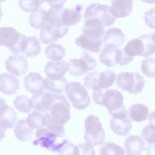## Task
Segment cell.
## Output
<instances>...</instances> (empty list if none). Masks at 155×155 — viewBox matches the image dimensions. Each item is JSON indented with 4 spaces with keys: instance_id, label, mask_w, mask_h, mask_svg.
<instances>
[{
    "instance_id": "30",
    "label": "cell",
    "mask_w": 155,
    "mask_h": 155,
    "mask_svg": "<svg viewBox=\"0 0 155 155\" xmlns=\"http://www.w3.org/2000/svg\"><path fill=\"white\" fill-rule=\"evenodd\" d=\"M47 58L54 61L62 60L65 55V51L61 45L51 44L48 46L45 50Z\"/></svg>"
},
{
    "instance_id": "36",
    "label": "cell",
    "mask_w": 155,
    "mask_h": 155,
    "mask_svg": "<svg viewBox=\"0 0 155 155\" xmlns=\"http://www.w3.org/2000/svg\"><path fill=\"white\" fill-rule=\"evenodd\" d=\"M100 72L97 71L90 72L83 78L84 85L88 89L93 91L99 90V81Z\"/></svg>"
},
{
    "instance_id": "15",
    "label": "cell",
    "mask_w": 155,
    "mask_h": 155,
    "mask_svg": "<svg viewBox=\"0 0 155 155\" xmlns=\"http://www.w3.org/2000/svg\"><path fill=\"white\" fill-rule=\"evenodd\" d=\"M20 82L13 74L7 72L0 74V91L8 95L16 93Z\"/></svg>"
},
{
    "instance_id": "48",
    "label": "cell",
    "mask_w": 155,
    "mask_h": 155,
    "mask_svg": "<svg viewBox=\"0 0 155 155\" xmlns=\"http://www.w3.org/2000/svg\"><path fill=\"white\" fill-rule=\"evenodd\" d=\"M4 132L5 131L0 127V141H1L2 138L5 137Z\"/></svg>"
},
{
    "instance_id": "2",
    "label": "cell",
    "mask_w": 155,
    "mask_h": 155,
    "mask_svg": "<svg viewBox=\"0 0 155 155\" xmlns=\"http://www.w3.org/2000/svg\"><path fill=\"white\" fill-rule=\"evenodd\" d=\"M92 97L95 104L106 107L108 112L117 110L124 106L123 95L115 89H101L93 91Z\"/></svg>"
},
{
    "instance_id": "35",
    "label": "cell",
    "mask_w": 155,
    "mask_h": 155,
    "mask_svg": "<svg viewBox=\"0 0 155 155\" xmlns=\"http://www.w3.org/2000/svg\"><path fill=\"white\" fill-rule=\"evenodd\" d=\"M64 8L60 9L49 8L46 14L47 22L55 27H61L65 25L62 23L61 18V14Z\"/></svg>"
},
{
    "instance_id": "14",
    "label": "cell",
    "mask_w": 155,
    "mask_h": 155,
    "mask_svg": "<svg viewBox=\"0 0 155 155\" xmlns=\"http://www.w3.org/2000/svg\"><path fill=\"white\" fill-rule=\"evenodd\" d=\"M69 26L55 27L47 22L45 26L41 29L43 38L50 43L57 41L59 38L64 37L68 32Z\"/></svg>"
},
{
    "instance_id": "12",
    "label": "cell",
    "mask_w": 155,
    "mask_h": 155,
    "mask_svg": "<svg viewBox=\"0 0 155 155\" xmlns=\"http://www.w3.org/2000/svg\"><path fill=\"white\" fill-rule=\"evenodd\" d=\"M83 34L93 40L101 39L104 33V26L102 22L96 18H91L85 21L82 29Z\"/></svg>"
},
{
    "instance_id": "11",
    "label": "cell",
    "mask_w": 155,
    "mask_h": 155,
    "mask_svg": "<svg viewBox=\"0 0 155 155\" xmlns=\"http://www.w3.org/2000/svg\"><path fill=\"white\" fill-rule=\"evenodd\" d=\"M24 35L11 27H0V45L7 47L13 53L18 43Z\"/></svg>"
},
{
    "instance_id": "20",
    "label": "cell",
    "mask_w": 155,
    "mask_h": 155,
    "mask_svg": "<svg viewBox=\"0 0 155 155\" xmlns=\"http://www.w3.org/2000/svg\"><path fill=\"white\" fill-rule=\"evenodd\" d=\"M83 9L81 5H78L74 8H64L62 12L61 18L63 25L68 26L74 25L80 22L81 19L80 12Z\"/></svg>"
},
{
    "instance_id": "37",
    "label": "cell",
    "mask_w": 155,
    "mask_h": 155,
    "mask_svg": "<svg viewBox=\"0 0 155 155\" xmlns=\"http://www.w3.org/2000/svg\"><path fill=\"white\" fill-rule=\"evenodd\" d=\"M116 74L111 70L100 72L99 86L101 89H107L111 86L115 81Z\"/></svg>"
},
{
    "instance_id": "9",
    "label": "cell",
    "mask_w": 155,
    "mask_h": 155,
    "mask_svg": "<svg viewBox=\"0 0 155 155\" xmlns=\"http://www.w3.org/2000/svg\"><path fill=\"white\" fill-rule=\"evenodd\" d=\"M110 6L99 3H94L87 6L84 14L85 21L91 18H96L101 21L104 26L113 25L116 18L110 12Z\"/></svg>"
},
{
    "instance_id": "49",
    "label": "cell",
    "mask_w": 155,
    "mask_h": 155,
    "mask_svg": "<svg viewBox=\"0 0 155 155\" xmlns=\"http://www.w3.org/2000/svg\"><path fill=\"white\" fill-rule=\"evenodd\" d=\"M3 1H0V20L1 19L2 17L3 16L2 11V6H1V3L3 2Z\"/></svg>"
},
{
    "instance_id": "24",
    "label": "cell",
    "mask_w": 155,
    "mask_h": 155,
    "mask_svg": "<svg viewBox=\"0 0 155 155\" xmlns=\"http://www.w3.org/2000/svg\"><path fill=\"white\" fill-rule=\"evenodd\" d=\"M25 121L28 126L33 130L44 128L47 123L44 114L38 110H33L29 114Z\"/></svg>"
},
{
    "instance_id": "10",
    "label": "cell",
    "mask_w": 155,
    "mask_h": 155,
    "mask_svg": "<svg viewBox=\"0 0 155 155\" xmlns=\"http://www.w3.org/2000/svg\"><path fill=\"white\" fill-rule=\"evenodd\" d=\"M5 67L9 72L19 77L28 70V63L24 55L13 54L6 60Z\"/></svg>"
},
{
    "instance_id": "28",
    "label": "cell",
    "mask_w": 155,
    "mask_h": 155,
    "mask_svg": "<svg viewBox=\"0 0 155 155\" xmlns=\"http://www.w3.org/2000/svg\"><path fill=\"white\" fill-rule=\"evenodd\" d=\"M47 11L40 7L29 17V22L31 26L36 29H41L47 23Z\"/></svg>"
},
{
    "instance_id": "39",
    "label": "cell",
    "mask_w": 155,
    "mask_h": 155,
    "mask_svg": "<svg viewBox=\"0 0 155 155\" xmlns=\"http://www.w3.org/2000/svg\"><path fill=\"white\" fill-rule=\"evenodd\" d=\"M142 72L147 77L151 78L155 76V59L153 58H146L141 64Z\"/></svg>"
},
{
    "instance_id": "29",
    "label": "cell",
    "mask_w": 155,
    "mask_h": 155,
    "mask_svg": "<svg viewBox=\"0 0 155 155\" xmlns=\"http://www.w3.org/2000/svg\"><path fill=\"white\" fill-rule=\"evenodd\" d=\"M124 48L127 55L133 58L136 56H142L144 48L142 41L138 38L130 40Z\"/></svg>"
},
{
    "instance_id": "3",
    "label": "cell",
    "mask_w": 155,
    "mask_h": 155,
    "mask_svg": "<svg viewBox=\"0 0 155 155\" xmlns=\"http://www.w3.org/2000/svg\"><path fill=\"white\" fill-rule=\"evenodd\" d=\"M66 95L73 107L78 110L85 109L91 103V99L85 87L79 82L71 81L65 87Z\"/></svg>"
},
{
    "instance_id": "31",
    "label": "cell",
    "mask_w": 155,
    "mask_h": 155,
    "mask_svg": "<svg viewBox=\"0 0 155 155\" xmlns=\"http://www.w3.org/2000/svg\"><path fill=\"white\" fill-rule=\"evenodd\" d=\"M27 38V46L23 53L27 57H36L41 52V43L38 38L35 36L28 37Z\"/></svg>"
},
{
    "instance_id": "43",
    "label": "cell",
    "mask_w": 155,
    "mask_h": 155,
    "mask_svg": "<svg viewBox=\"0 0 155 155\" xmlns=\"http://www.w3.org/2000/svg\"><path fill=\"white\" fill-rule=\"evenodd\" d=\"M78 155H95V151L92 145L88 142L78 146Z\"/></svg>"
},
{
    "instance_id": "47",
    "label": "cell",
    "mask_w": 155,
    "mask_h": 155,
    "mask_svg": "<svg viewBox=\"0 0 155 155\" xmlns=\"http://www.w3.org/2000/svg\"><path fill=\"white\" fill-rule=\"evenodd\" d=\"M5 101L3 98L0 97V112L6 105Z\"/></svg>"
},
{
    "instance_id": "7",
    "label": "cell",
    "mask_w": 155,
    "mask_h": 155,
    "mask_svg": "<svg viewBox=\"0 0 155 155\" xmlns=\"http://www.w3.org/2000/svg\"><path fill=\"white\" fill-rule=\"evenodd\" d=\"M35 135L36 138L32 142L34 145L39 144L41 147L53 152H60L64 146L69 143L68 140L66 139L60 143H56L57 136L47 128L38 129Z\"/></svg>"
},
{
    "instance_id": "45",
    "label": "cell",
    "mask_w": 155,
    "mask_h": 155,
    "mask_svg": "<svg viewBox=\"0 0 155 155\" xmlns=\"http://www.w3.org/2000/svg\"><path fill=\"white\" fill-rule=\"evenodd\" d=\"M154 15L155 10L154 8L145 12L144 16L145 24L152 28L154 29Z\"/></svg>"
},
{
    "instance_id": "40",
    "label": "cell",
    "mask_w": 155,
    "mask_h": 155,
    "mask_svg": "<svg viewBox=\"0 0 155 155\" xmlns=\"http://www.w3.org/2000/svg\"><path fill=\"white\" fill-rule=\"evenodd\" d=\"M141 136L147 142L153 144L155 143V125L152 123L150 124L143 129Z\"/></svg>"
},
{
    "instance_id": "4",
    "label": "cell",
    "mask_w": 155,
    "mask_h": 155,
    "mask_svg": "<svg viewBox=\"0 0 155 155\" xmlns=\"http://www.w3.org/2000/svg\"><path fill=\"white\" fill-rule=\"evenodd\" d=\"M146 82L143 77L137 72H121L117 75L116 83L117 87L123 91L137 95L142 93Z\"/></svg>"
},
{
    "instance_id": "8",
    "label": "cell",
    "mask_w": 155,
    "mask_h": 155,
    "mask_svg": "<svg viewBox=\"0 0 155 155\" xmlns=\"http://www.w3.org/2000/svg\"><path fill=\"white\" fill-rule=\"evenodd\" d=\"M108 113L111 117L110 127L114 133L120 136L129 134L132 125L124 106L117 110Z\"/></svg>"
},
{
    "instance_id": "27",
    "label": "cell",
    "mask_w": 155,
    "mask_h": 155,
    "mask_svg": "<svg viewBox=\"0 0 155 155\" xmlns=\"http://www.w3.org/2000/svg\"><path fill=\"white\" fill-rule=\"evenodd\" d=\"M42 83L43 87L46 91L60 94L64 91L67 81L65 78L58 80H51L46 78H43Z\"/></svg>"
},
{
    "instance_id": "25",
    "label": "cell",
    "mask_w": 155,
    "mask_h": 155,
    "mask_svg": "<svg viewBox=\"0 0 155 155\" xmlns=\"http://www.w3.org/2000/svg\"><path fill=\"white\" fill-rule=\"evenodd\" d=\"M117 48L110 45H105L99 55L100 62L108 68L115 66Z\"/></svg>"
},
{
    "instance_id": "17",
    "label": "cell",
    "mask_w": 155,
    "mask_h": 155,
    "mask_svg": "<svg viewBox=\"0 0 155 155\" xmlns=\"http://www.w3.org/2000/svg\"><path fill=\"white\" fill-rule=\"evenodd\" d=\"M145 145L141 137L136 135H130L126 138L124 143L127 155H140L145 150Z\"/></svg>"
},
{
    "instance_id": "34",
    "label": "cell",
    "mask_w": 155,
    "mask_h": 155,
    "mask_svg": "<svg viewBox=\"0 0 155 155\" xmlns=\"http://www.w3.org/2000/svg\"><path fill=\"white\" fill-rule=\"evenodd\" d=\"M154 33H153L151 34H144L138 37L142 41L144 46L142 56L149 57L154 53Z\"/></svg>"
},
{
    "instance_id": "46",
    "label": "cell",
    "mask_w": 155,
    "mask_h": 155,
    "mask_svg": "<svg viewBox=\"0 0 155 155\" xmlns=\"http://www.w3.org/2000/svg\"><path fill=\"white\" fill-rule=\"evenodd\" d=\"M66 0H47L46 2L51 7L54 9H60L63 7V6Z\"/></svg>"
},
{
    "instance_id": "1",
    "label": "cell",
    "mask_w": 155,
    "mask_h": 155,
    "mask_svg": "<svg viewBox=\"0 0 155 155\" xmlns=\"http://www.w3.org/2000/svg\"><path fill=\"white\" fill-rule=\"evenodd\" d=\"M71 106L66 97L54 93L46 102L43 113L54 124L64 126L70 118Z\"/></svg>"
},
{
    "instance_id": "13",
    "label": "cell",
    "mask_w": 155,
    "mask_h": 155,
    "mask_svg": "<svg viewBox=\"0 0 155 155\" xmlns=\"http://www.w3.org/2000/svg\"><path fill=\"white\" fill-rule=\"evenodd\" d=\"M67 71V63L63 60L48 61L44 70L46 78L51 80H60L64 78V74Z\"/></svg>"
},
{
    "instance_id": "18",
    "label": "cell",
    "mask_w": 155,
    "mask_h": 155,
    "mask_svg": "<svg viewBox=\"0 0 155 155\" xmlns=\"http://www.w3.org/2000/svg\"><path fill=\"white\" fill-rule=\"evenodd\" d=\"M43 78L38 73L31 72L25 76L24 85L26 90L32 94L39 93L44 90Z\"/></svg>"
},
{
    "instance_id": "19",
    "label": "cell",
    "mask_w": 155,
    "mask_h": 155,
    "mask_svg": "<svg viewBox=\"0 0 155 155\" xmlns=\"http://www.w3.org/2000/svg\"><path fill=\"white\" fill-rule=\"evenodd\" d=\"M125 38L124 34L120 28H111L105 31L102 41L104 45H110L118 48L124 42Z\"/></svg>"
},
{
    "instance_id": "41",
    "label": "cell",
    "mask_w": 155,
    "mask_h": 155,
    "mask_svg": "<svg viewBox=\"0 0 155 155\" xmlns=\"http://www.w3.org/2000/svg\"><path fill=\"white\" fill-rule=\"evenodd\" d=\"M133 60V57L128 56L125 53L124 48L121 49H117L116 59V64L121 66L128 65Z\"/></svg>"
},
{
    "instance_id": "26",
    "label": "cell",
    "mask_w": 155,
    "mask_h": 155,
    "mask_svg": "<svg viewBox=\"0 0 155 155\" xmlns=\"http://www.w3.org/2000/svg\"><path fill=\"white\" fill-rule=\"evenodd\" d=\"M14 132L17 139L23 141L28 140L31 138L33 133V130L28 126L25 119L18 121L15 124Z\"/></svg>"
},
{
    "instance_id": "33",
    "label": "cell",
    "mask_w": 155,
    "mask_h": 155,
    "mask_svg": "<svg viewBox=\"0 0 155 155\" xmlns=\"http://www.w3.org/2000/svg\"><path fill=\"white\" fill-rule=\"evenodd\" d=\"M99 152L100 155H125V150L122 147L111 142L103 143Z\"/></svg>"
},
{
    "instance_id": "44",
    "label": "cell",
    "mask_w": 155,
    "mask_h": 155,
    "mask_svg": "<svg viewBox=\"0 0 155 155\" xmlns=\"http://www.w3.org/2000/svg\"><path fill=\"white\" fill-rule=\"evenodd\" d=\"M60 152L59 155H78V146L68 143L64 146Z\"/></svg>"
},
{
    "instance_id": "16",
    "label": "cell",
    "mask_w": 155,
    "mask_h": 155,
    "mask_svg": "<svg viewBox=\"0 0 155 155\" xmlns=\"http://www.w3.org/2000/svg\"><path fill=\"white\" fill-rule=\"evenodd\" d=\"M133 2L132 0H111L110 12L116 18L127 16L132 12Z\"/></svg>"
},
{
    "instance_id": "38",
    "label": "cell",
    "mask_w": 155,
    "mask_h": 155,
    "mask_svg": "<svg viewBox=\"0 0 155 155\" xmlns=\"http://www.w3.org/2000/svg\"><path fill=\"white\" fill-rule=\"evenodd\" d=\"M45 2V0H19L20 7L24 11L34 12Z\"/></svg>"
},
{
    "instance_id": "5",
    "label": "cell",
    "mask_w": 155,
    "mask_h": 155,
    "mask_svg": "<svg viewBox=\"0 0 155 155\" xmlns=\"http://www.w3.org/2000/svg\"><path fill=\"white\" fill-rule=\"evenodd\" d=\"M84 139L92 146H98L103 143L105 134L99 117L93 115H88L84 121Z\"/></svg>"
},
{
    "instance_id": "23",
    "label": "cell",
    "mask_w": 155,
    "mask_h": 155,
    "mask_svg": "<svg viewBox=\"0 0 155 155\" xmlns=\"http://www.w3.org/2000/svg\"><path fill=\"white\" fill-rule=\"evenodd\" d=\"M75 43L77 46L91 52L99 53L101 50L103 44L101 39L93 40L85 36L83 34L75 38Z\"/></svg>"
},
{
    "instance_id": "21",
    "label": "cell",
    "mask_w": 155,
    "mask_h": 155,
    "mask_svg": "<svg viewBox=\"0 0 155 155\" xmlns=\"http://www.w3.org/2000/svg\"><path fill=\"white\" fill-rule=\"evenodd\" d=\"M17 119L14 109L6 105L0 112V127L5 132L8 128L12 129Z\"/></svg>"
},
{
    "instance_id": "22",
    "label": "cell",
    "mask_w": 155,
    "mask_h": 155,
    "mask_svg": "<svg viewBox=\"0 0 155 155\" xmlns=\"http://www.w3.org/2000/svg\"><path fill=\"white\" fill-rule=\"evenodd\" d=\"M128 117L133 121L141 122L147 120L149 114L148 107L142 104H133L128 109Z\"/></svg>"
},
{
    "instance_id": "32",
    "label": "cell",
    "mask_w": 155,
    "mask_h": 155,
    "mask_svg": "<svg viewBox=\"0 0 155 155\" xmlns=\"http://www.w3.org/2000/svg\"><path fill=\"white\" fill-rule=\"evenodd\" d=\"M14 106L20 112L28 113L33 107L32 101L26 95L17 96L13 101Z\"/></svg>"
},
{
    "instance_id": "6",
    "label": "cell",
    "mask_w": 155,
    "mask_h": 155,
    "mask_svg": "<svg viewBox=\"0 0 155 155\" xmlns=\"http://www.w3.org/2000/svg\"><path fill=\"white\" fill-rule=\"evenodd\" d=\"M79 59H70L67 63V71L72 75H83L88 71L94 69L97 65L96 60L86 50Z\"/></svg>"
},
{
    "instance_id": "42",
    "label": "cell",
    "mask_w": 155,
    "mask_h": 155,
    "mask_svg": "<svg viewBox=\"0 0 155 155\" xmlns=\"http://www.w3.org/2000/svg\"><path fill=\"white\" fill-rule=\"evenodd\" d=\"M47 118V123L46 127L55 134L58 137H63L65 134L64 126L56 125L53 124L49 118Z\"/></svg>"
}]
</instances>
